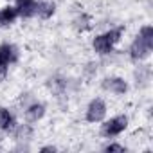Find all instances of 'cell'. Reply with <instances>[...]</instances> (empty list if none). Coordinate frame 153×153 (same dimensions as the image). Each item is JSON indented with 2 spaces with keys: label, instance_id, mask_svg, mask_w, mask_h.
<instances>
[{
  "label": "cell",
  "instance_id": "obj_1",
  "mask_svg": "<svg viewBox=\"0 0 153 153\" xmlns=\"http://www.w3.org/2000/svg\"><path fill=\"white\" fill-rule=\"evenodd\" d=\"M121 36H123V27H119V29H110V31H106V33L96 36L94 42H92L94 52H96V54H101V56L110 54L112 49H114V45L121 40Z\"/></svg>",
  "mask_w": 153,
  "mask_h": 153
},
{
  "label": "cell",
  "instance_id": "obj_2",
  "mask_svg": "<svg viewBox=\"0 0 153 153\" xmlns=\"http://www.w3.org/2000/svg\"><path fill=\"white\" fill-rule=\"evenodd\" d=\"M126 128H128V117L117 115V117H112L110 121H106L105 124H101V135L103 137H115V135L123 133Z\"/></svg>",
  "mask_w": 153,
  "mask_h": 153
},
{
  "label": "cell",
  "instance_id": "obj_3",
  "mask_svg": "<svg viewBox=\"0 0 153 153\" xmlns=\"http://www.w3.org/2000/svg\"><path fill=\"white\" fill-rule=\"evenodd\" d=\"M106 115V105L103 99H92L90 105L87 106V121L88 123H99Z\"/></svg>",
  "mask_w": 153,
  "mask_h": 153
},
{
  "label": "cell",
  "instance_id": "obj_4",
  "mask_svg": "<svg viewBox=\"0 0 153 153\" xmlns=\"http://www.w3.org/2000/svg\"><path fill=\"white\" fill-rule=\"evenodd\" d=\"M151 49L153 47H149L142 38H135L133 40V43L130 45V56H131V59H144V58H148L149 56V52H151Z\"/></svg>",
  "mask_w": 153,
  "mask_h": 153
},
{
  "label": "cell",
  "instance_id": "obj_5",
  "mask_svg": "<svg viewBox=\"0 0 153 153\" xmlns=\"http://www.w3.org/2000/svg\"><path fill=\"white\" fill-rule=\"evenodd\" d=\"M103 88L115 94V96H124L128 90V83L123 78H106L103 81Z\"/></svg>",
  "mask_w": 153,
  "mask_h": 153
},
{
  "label": "cell",
  "instance_id": "obj_6",
  "mask_svg": "<svg viewBox=\"0 0 153 153\" xmlns=\"http://www.w3.org/2000/svg\"><path fill=\"white\" fill-rule=\"evenodd\" d=\"M18 59V51L11 43H2L0 45V67L7 68L9 63H15Z\"/></svg>",
  "mask_w": 153,
  "mask_h": 153
},
{
  "label": "cell",
  "instance_id": "obj_7",
  "mask_svg": "<svg viewBox=\"0 0 153 153\" xmlns=\"http://www.w3.org/2000/svg\"><path fill=\"white\" fill-rule=\"evenodd\" d=\"M45 115V106L42 103H33L31 106L25 108V119L27 123H38Z\"/></svg>",
  "mask_w": 153,
  "mask_h": 153
},
{
  "label": "cell",
  "instance_id": "obj_8",
  "mask_svg": "<svg viewBox=\"0 0 153 153\" xmlns=\"http://www.w3.org/2000/svg\"><path fill=\"white\" fill-rule=\"evenodd\" d=\"M18 16L22 18H33L36 16V11H38V2H34V0H27V2H18Z\"/></svg>",
  "mask_w": 153,
  "mask_h": 153
},
{
  "label": "cell",
  "instance_id": "obj_9",
  "mask_svg": "<svg viewBox=\"0 0 153 153\" xmlns=\"http://www.w3.org/2000/svg\"><path fill=\"white\" fill-rule=\"evenodd\" d=\"M16 16H18L16 7H13V6H6V7H2V9H0V25H2V27L11 25V24L16 20Z\"/></svg>",
  "mask_w": 153,
  "mask_h": 153
},
{
  "label": "cell",
  "instance_id": "obj_10",
  "mask_svg": "<svg viewBox=\"0 0 153 153\" xmlns=\"http://www.w3.org/2000/svg\"><path fill=\"white\" fill-rule=\"evenodd\" d=\"M13 124H15V117H13V114L7 110V108H4V106H0V130H11L13 128Z\"/></svg>",
  "mask_w": 153,
  "mask_h": 153
},
{
  "label": "cell",
  "instance_id": "obj_11",
  "mask_svg": "<svg viewBox=\"0 0 153 153\" xmlns=\"http://www.w3.org/2000/svg\"><path fill=\"white\" fill-rule=\"evenodd\" d=\"M56 11V4L54 2H38V11L36 16L40 18H51Z\"/></svg>",
  "mask_w": 153,
  "mask_h": 153
},
{
  "label": "cell",
  "instance_id": "obj_12",
  "mask_svg": "<svg viewBox=\"0 0 153 153\" xmlns=\"http://www.w3.org/2000/svg\"><path fill=\"white\" fill-rule=\"evenodd\" d=\"M139 38H142L149 47H153V27H151V25H144V27L139 31Z\"/></svg>",
  "mask_w": 153,
  "mask_h": 153
},
{
  "label": "cell",
  "instance_id": "obj_13",
  "mask_svg": "<svg viewBox=\"0 0 153 153\" xmlns=\"http://www.w3.org/2000/svg\"><path fill=\"white\" fill-rule=\"evenodd\" d=\"M31 137V128L29 126H20L18 130H16V139H20V140H24V139H29Z\"/></svg>",
  "mask_w": 153,
  "mask_h": 153
},
{
  "label": "cell",
  "instance_id": "obj_14",
  "mask_svg": "<svg viewBox=\"0 0 153 153\" xmlns=\"http://www.w3.org/2000/svg\"><path fill=\"white\" fill-rule=\"evenodd\" d=\"M87 22H88V18L85 16V15H81V16H78V18H76V27H78V29H85L87 27Z\"/></svg>",
  "mask_w": 153,
  "mask_h": 153
},
{
  "label": "cell",
  "instance_id": "obj_15",
  "mask_svg": "<svg viewBox=\"0 0 153 153\" xmlns=\"http://www.w3.org/2000/svg\"><path fill=\"white\" fill-rule=\"evenodd\" d=\"M105 151H126V148L124 146H121V144H108V146H105Z\"/></svg>",
  "mask_w": 153,
  "mask_h": 153
},
{
  "label": "cell",
  "instance_id": "obj_16",
  "mask_svg": "<svg viewBox=\"0 0 153 153\" xmlns=\"http://www.w3.org/2000/svg\"><path fill=\"white\" fill-rule=\"evenodd\" d=\"M6 76H7V68H2V67H0V83L6 79Z\"/></svg>",
  "mask_w": 153,
  "mask_h": 153
},
{
  "label": "cell",
  "instance_id": "obj_17",
  "mask_svg": "<svg viewBox=\"0 0 153 153\" xmlns=\"http://www.w3.org/2000/svg\"><path fill=\"white\" fill-rule=\"evenodd\" d=\"M42 151H56V148L54 146H45V148H42Z\"/></svg>",
  "mask_w": 153,
  "mask_h": 153
},
{
  "label": "cell",
  "instance_id": "obj_18",
  "mask_svg": "<svg viewBox=\"0 0 153 153\" xmlns=\"http://www.w3.org/2000/svg\"><path fill=\"white\" fill-rule=\"evenodd\" d=\"M16 2H27V0H16Z\"/></svg>",
  "mask_w": 153,
  "mask_h": 153
}]
</instances>
